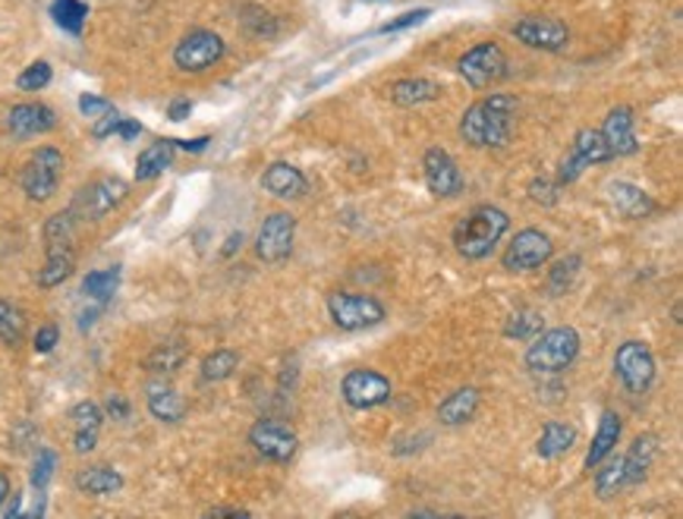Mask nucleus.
<instances>
[{
  "instance_id": "2f4dec72",
  "label": "nucleus",
  "mask_w": 683,
  "mask_h": 519,
  "mask_svg": "<svg viewBox=\"0 0 683 519\" xmlns=\"http://www.w3.org/2000/svg\"><path fill=\"white\" fill-rule=\"evenodd\" d=\"M240 369V352L237 350H215L208 352L202 359V366H199V371H202V381H208V385H218V381H227L234 371Z\"/></svg>"
},
{
  "instance_id": "09e8293b",
  "label": "nucleus",
  "mask_w": 683,
  "mask_h": 519,
  "mask_svg": "<svg viewBox=\"0 0 683 519\" xmlns=\"http://www.w3.org/2000/svg\"><path fill=\"white\" fill-rule=\"evenodd\" d=\"M111 108H113L111 101H105V98H98V94H82V98H79V111L86 113L89 120L101 117V113L111 111Z\"/></svg>"
},
{
  "instance_id": "9d476101",
  "label": "nucleus",
  "mask_w": 683,
  "mask_h": 519,
  "mask_svg": "<svg viewBox=\"0 0 683 519\" xmlns=\"http://www.w3.org/2000/svg\"><path fill=\"white\" fill-rule=\"evenodd\" d=\"M127 192H130V186L123 183L120 177H101V180H92V183L82 186L76 192L70 211L79 221H101L105 214H111L113 208L123 204Z\"/></svg>"
},
{
  "instance_id": "6ab92c4d",
  "label": "nucleus",
  "mask_w": 683,
  "mask_h": 519,
  "mask_svg": "<svg viewBox=\"0 0 683 519\" xmlns=\"http://www.w3.org/2000/svg\"><path fill=\"white\" fill-rule=\"evenodd\" d=\"M605 192H608L611 208H614L617 214L630 218V221H643V218H649V214H655V211H659V204H655V199L649 196L646 189H640V186H633V183H624V180L611 183Z\"/></svg>"
},
{
  "instance_id": "5fc2aeb1",
  "label": "nucleus",
  "mask_w": 683,
  "mask_h": 519,
  "mask_svg": "<svg viewBox=\"0 0 683 519\" xmlns=\"http://www.w3.org/2000/svg\"><path fill=\"white\" fill-rule=\"evenodd\" d=\"M208 136H199V139H174V149H184V151H192V154H199V151L208 149Z\"/></svg>"
},
{
  "instance_id": "f704fd0d",
  "label": "nucleus",
  "mask_w": 683,
  "mask_h": 519,
  "mask_svg": "<svg viewBox=\"0 0 683 519\" xmlns=\"http://www.w3.org/2000/svg\"><path fill=\"white\" fill-rule=\"evenodd\" d=\"M76 223H79V218H76L70 208L51 214L48 223H44V246H48V249H51V246H73Z\"/></svg>"
},
{
  "instance_id": "20e7f679",
  "label": "nucleus",
  "mask_w": 683,
  "mask_h": 519,
  "mask_svg": "<svg viewBox=\"0 0 683 519\" xmlns=\"http://www.w3.org/2000/svg\"><path fill=\"white\" fill-rule=\"evenodd\" d=\"M63 168H67L63 151L55 149V146H41V149L32 151V158L22 164L19 186H22V192H26L32 202H48V199H55L57 189H60Z\"/></svg>"
},
{
  "instance_id": "2eb2a0df",
  "label": "nucleus",
  "mask_w": 683,
  "mask_h": 519,
  "mask_svg": "<svg viewBox=\"0 0 683 519\" xmlns=\"http://www.w3.org/2000/svg\"><path fill=\"white\" fill-rule=\"evenodd\" d=\"M249 445L256 447V453L271 460V463H290L296 457L299 438L290 426L277 422V419H259L249 428Z\"/></svg>"
},
{
  "instance_id": "3c124183",
  "label": "nucleus",
  "mask_w": 683,
  "mask_h": 519,
  "mask_svg": "<svg viewBox=\"0 0 683 519\" xmlns=\"http://www.w3.org/2000/svg\"><path fill=\"white\" fill-rule=\"evenodd\" d=\"M189 113H192V104H189L186 98H177V101H170V108H167V120L184 123V120H189Z\"/></svg>"
},
{
  "instance_id": "473e14b6",
  "label": "nucleus",
  "mask_w": 683,
  "mask_h": 519,
  "mask_svg": "<svg viewBox=\"0 0 683 519\" xmlns=\"http://www.w3.org/2000/svg\"><path fill=\"white\" fill-rule=\"evenodd\" d=\"M117 287H120V268H101V271H89V275L82 278V293H86V299L101 302V306L117 293Z\"/></svg>"
},
{
  "instance_id": "a211bd4d",
  "label": "nucleus",
  "mask_w": 683,
  "mask_h": 519,
  "mask_svg": "<svg viewBox=\"0 0 683 519\" xmlns=\"http://www.w3.org/2000/svg\"><path fill=\"white\" fill-rule=\"evenodd\" d=\"M602 136H605V146L611 149V158L636 154L640 151V139H636V113H633V108L621 104V108L608 111Z\"/></svg>"
},
{
  "instance_id": "f8f14e48",
  "label": "nucleus",
  "mask_w": 683,
  "mask_h": 519,
  "mask_svg": "<svg viewBox=\"0 0 683 519\" xmlns=\"http://www.w3.org/2000/svg\"><path fill=\"white\" fill-rule=\"evenodd\" d=\"M340 393H344V403L350 409H375L388 403L394 397V388H390V381L382 371L353 369L344 375Z\"/></svg>"
},
{
  "instance_id": "7ed1b4c3",
  "label": "nucleus",
  "mask_w": 683,
  "mask_h": 519,
  "mask_svg": "<svg viewBox=\"0 0 683 519\" xmlns=\"http://www.w3.org/2000/svg\"><path fill=\"white\" fill-rule=\"evenodd\" d=\"M580 356V335L576 328H552V331H538L526 350V369L533 375H557V371L571 369Z\"/></svg>"
},
{
  "instance_id": "aec40b11",
  "label": "nucleus",
  "mask_w": 683,
  "mask_h": 519,
  "mask_svg": "<svg viewBox=\"0 0 683 519\" xmlns=\"http://www.w3.org/2000/svg\"><path fill=\"white\" fill-rule=\"evenodd\" d=\"M261 186H265V192H271L275 199H287V202H290V199H303V196L309 192V180L303 177V170L287 164V161L268 164L265 173H261Z\"/></svg>"
},
{
  "instance_id": "b1692460",
  "label": "nucleus",
  "mask_w": 683,
  "mask_h": 519,
  "mask_svg": "<svg viewBox=\"0 0 683 519\" xmlns=\"http://www.w3.org/2000/svg\"><path fill=\"white\" fill-rule=\"evenodd\" d=\"M621 431H624V426H621V416L614 412V409H605L602 412V419H598V428H595V438H592L590 450H586V460H583V469H595V466L602 463L608 453H614V447H617V441H621Z\"/></svg>"
},
{
  "instance_id": "4be33fe9",
  "label": "nucleus",
  "mask_w": 683,
  "mask_h": 519,
  "mask_svg": "<svg viewBox=\"0 0 683 519\" xmlns=\"http://www.w3.org/2000/svg\"><path fill=\"white\" fill-rule=\"evenodd\" d=\"M442 94V82L425 79V76H409V79H397L388 86V98L397 108H423V104L438 101Z\"/></svg>"
},
{
  "instance_id": "4d7b16f0",
  "label": "nucleus",
  "mask_w": 683,
  "mask_h": 519,
  "mask_svg": "<svg viewBox=\"0 0 683 519\" xmlns=\"http://www.w3.org/2000/svg\"><path fill=\"white\" fill-rule=\"evenodd\" d=\"M242 242V233H234L230 240H227V246H224V256H234L237 252V246Z\"/></svg>"
},
{
  "instance_id": "1a4fd4ad",
  "label": "nucleus",
  "mask_w": 683,
  "mask_h": 519,
  "mask_svg": "<svg viewBox=\"0 0 683 519\" xmlns=\"http://www.w3.org/2000/svg\"><path fill=\"white\" fill-rule=\"evenodd\" d=\"M614 375L627 393H646L655 381V356L643 340H624L614 352Z\"/></svg>"
},
{
  "instance_id": "6e6552de",
  "label": "nucleus",
  "mask_w": 683,
  "mask_h": 519,
  "mask_svg": "<svg viewBox=\"0 0 683 519\" xmlns=\"http://www.w3.org/2000/svg\"><path fill=\"white\" fill-rule=\"evenodd\" d=\"M605 161H614V158H611V149L605 146L602 130L583 127V130L573 136L567 158L557 164V186L576 183V180L583 177V170H590L592 164H605Z\"/></svg>"
},
{
  "instance_id": "5701e85b",
  "label": "nucleus",
  "mask_w": 683,
  "mask_h": 519,
  "mask_svg": "<svg viewBox=\"0 0 683 519\" xmlns=\"http://www.w3.org/2000/svg\"><path fill=\"white\" fill-rule=\"evenodd\" d=\"M655 457H659V435H652V431L636 435L633 445H630L627 457H624V482H627V488H633V485H640L646 479L649 472H652Z\"/></svg>"
},
{
  "instance_id": "37998d69",
  "label": "nucleus",
  "mask_w": 683,
  "mask_h": 519,
  "mask_svg": "<svg viewBox=\"0 0 683 519\" xmlns=\"http://www.w3.org/2000/svg\"><path fill=\"white\" fill-rule=\"evenodd\" d=\"M249 13H253V19H242V26H246V32L256 38H265V36H275V19L268 17L265 10H259V7H249Z\"/></svg>"
},
{
  "instance_id": "39448f33",
  "label": "nucleus",
  "mask_w": 683,
  "mask_h": 519,
  "mask_svg": "<svg viewBox=\"0 0 683 519\" xmlns=\"http://www.w3.org/2000/svg\"><path fill=\"white\" fill-rule=\"evenodd\" d=\"M328 316L340 328V331H369V328H378L385 318H388V309L382 306V299L369 297V293H347V290H337L328 297Z\"/></svg>"
},
{
  "instance_id": "de8ad7c7",
  "label": "nucleus",
  "mask_w": 683,
  "mask_h": 519,
  "mask_svg": "<svg viewBox=\"0 0 683 519\" xmlns=\"http://www.w3.org/2000/svg\"><path fill=\"white\" fill-rule=\"evenodd\" d=\"M529 196L538 204H554L557 202V183H552V180H533L529 183Z\"/></svg>"
},
{
  "instance_id": "393cba45",
  "label": "nucleus",
  "mask_w": 683,
  "mask_h": 519,
  "mask_svg": "<svg viewBox=\"0 0 683 519\" xmlns=\"http://www.w3.org/2000/svg\"><path fill=\"white\" fill-rule=\"evenodd\" d=\"M479 403H482V393L476 388L454 390L451 397H444V403L438 407V422H442V426H451V428L466 426V422H473V419H476Z\"/></svg>"
},
{
  "instance_id": "423d86ee",
  "label": "nucleus",
  "mask_w": 683,
  "mask_h": 519,
  "mask_svg": "<svg viewBox=\"0 0 683 519\" xmlns=\"http://www.w3.org/2000/svg\"><path fill=\"white\" fill-rule=\"evenodd\" d=\"M507 54L501 48L498 41H479L473 44L466 54H461L457 60V73L466 79L469 89H492L498 86L501 79L507 76Z\"/></svg>"
},
{
  "instance_id": "cd10ccee",
  "label": "nucleus",
  "mask_w": 683,
  "mask_h": 519,
  "mask_svg": "<svg viewBox=\"0 0 683 519\" xmlns=\"http://www.w3.org/2000/svg\"><path fill=\"white\" fill-rule=\"evenodd\" d=\"M573 445H576V428L571 422H548V426L542 428V435H538L536 453L542 460H557Z\"/></svg>"
},
{
  "instance_id": "79ce46f5",
  "label": "nucleus",
  "mask_w": 683,
  "mask_h": 519,
  "mask_svg": "<svg viewBox=\"0 0 683 519\" xmlns=\"http://www.w3.org/2000/svg\"><path fill=\"white\" fill-rule=\"evenodd\" d=\"M432 17V10L428 7H423V10H409V13H400L397 19H390V22H385L378 32L382 36H388V32H400V29H413V26H423L425 19Z\"/></svg>"
},
{
  "instance_id": "f3484780",
  "label": "nucleus",
  "mask_w": 683,
  "mask_h": 519,
  "mask_svg": "<svg viewBox=\"0 0 683 519\" xmlns=\"http://www.w3.org/2000/svg\"><path fill=\"white\" fill-rule=\"evenodd\" d=\"M7 130L13 139H36V136L57 130V113L41 101H26L7 113Z\"/></svg>"
},
{
  "instance_id": "a18cd8bd",
  "label": "nucleus",
  "mask_w": 683,
  "mask_h": 519,
  "mask_svg": "<svg viewBox=\"0 0 683 519\" xmlns=\"http://www.w3.org/2000/svg\"><path fill=\"white\" fill-rule=\"evenodd\" d=\"M117 127H120V113H117V108H111V111H105L101 117H95L92 136L95 139H108V136L117 132Z\"/></svg>"
},
{
  "instance_id": "864d4df0",
  "label": "nucleus",
  "mask_w": 683,
  "mask_h": 519,
  "mask_svg": "<svg viewBox=\"0 0 683 519\" xmlns=\"http://www.w3.org/2000/svg\"><path fill=\"white\" fill-rule=\"evenodd\" d=\"M142 132V123L139 120H130V117H120V127H117V136L123 139V142H132L136 136Z\"/></svg>"
},
{
  "instance_id": "6e6d98bb",
  "label": "nucleus",
  "mask_w": 683,
  "mask_h": 519,
  "mask_svg": "<svg viewBox=\"0 0 683 519\" xmlns=\"http://www.w3.org/2000/svg\"><path fill=\"white\" fill-rule=\"evenodd\" d=\"M7 498H10V479H7V476L0 472V510H3Z\"/></svg>"
},
{
  "instance_id": "72a5a7b5",
  "label": "nucleus",
  "mask_w": 683,
  "mask_h": 519,
  "mask_svg": "<svg viewBox=\"0 0 683 519\" xmlns=\"http://www.w3.org/2000/svg\"><path fill=\"white\" fill-rule=\"evenodd\" d=\"M51 19H55L63 32L79 36L82 26H86V19H89V7H86L82 0H55V3H51Z\"/></svg>"
},
{
  "instance_id": "0eeeda50",
  "label": "nucleus",
  "mask_w": 683,
  "mask_h": 519,
  "mask_svg": "<svg viewBox=\"0 0 683 519\" xmlns=\"http://www.w3.org/2000/svg\"><path fill=\"white\" fill-rule=\"evenodd\" d=\"M227 54V44L218 32L211 29H192L189 36H184L174 48V67L180 73H205L215 63H221Z\"/></svg>"
},
{
  "instance_id": "7c9ffc66",
  "label": "nucleus",
  "mask_w": 683,
  "mask_h": 519,
  "mask_svg": "<svg viewBox=\"0 0 683 519\" xmlns=\"http://www.w3.org/2000/svg\"><path fill=\"white\" fill-rule=\"evenodd\" d=\"M186 356L189 352H186L184 343H161V347H155V350L148 352L146 369L151 375H158V378H165V375H174V371L184 369Z\"/></svg>"
},
{
  "instance_id": "ea45409f",
  "label": "nucleus",
  "mask_w": 683,
  "mask_h": 519,
  "mask_svg": "<svg viewBox=\"0 0 683 519\" xmlns=\"http://www.w3.org/2000/svg\"><path fill=\"white\" fill-rule=\"evenodd\" d=\"M70 419H73L76 431H101V422H105V409L92 403V400H82L70 409Z\"/></svg>"
},
{
  "instance_id": "8fccbe9b",
  "label": "nucleus",
  "mask_w": 683,
  "mask_h": 519,
  "mask_svg": "<svg viewBox=\"0 0 683 519\" xmlns=\"http://www.w3.org/2000/svg\"><path fill=\"white\" fill-rule=\"evenodd\" d=\"M98 435H101V431H76L73 435L76 453H92L95 447H98Z\"/></svg>"
},
{
  "instance_id": "bb28decb",
  "label": "nucleus",
  "mask_w": 683,
  "mask_h": 519,
  "mask_svg": "<svg viewBox=\"0 0 683 519\" xmlns=\"http://www.w3.org/2000/svg\"><path fill=\"white\" fill-rule=\"evenodd\" d=\"M76 271V252L73 246H51L48 249V259L38 271V287L51 290V287H60L63 280H70V275Z\"/></svg>"
},
{
  "instance_id": "dca6fc26",
  "label": "nucleus",
  "mask_w": 683,
  "mask_h": 519,
  "mask_svg": "<svg viewBox=\"0 0 683 519\" xmlns=\"http://www.w3.org/2000/svg\"><path fill=\"white\" fill-rule=\"evenodd\" d=\"M423 177L428 192L438 196V199H454V196H461L463 189H466V180H463L457 161L442 146H432L423 154Z\"/></svg>"
},
{
  "instance_id": "c85d7f7f",
  "label": "nucleus",
  "mask_w": 683,
  "mask_h": 519,
  "mask_svg": "<svg viewBox=\"0 0 683 519\" xmlns=\"http://www.w3.org/2000/svg\"><path fill=\"white\" fill-rule=\"evenodd\" d=\"M174 139H158L155 146H148L142 154H139V161H136V180L139 183H146V180H155V177H161L170 164H174Z\"/></svg>"
},
{
  "instance_id": "c03bdc74",
  "label": "nucleus",
  "mask_w": 683,
  "mask_h": 519,
  "mask_svg": "<svg viewBox=\"0 0 683 519\" xmlns=\"http://www.w3.org/2000/svg\"><path fill=\"white\" fill-rule=\"evenodd\" d=\"M105 416H111L113 422H130L132 416V407L127 397H120V393H111L108 397V403H105Z\"/></svg>"
},
{
  "instance_id": "c756f323",
  "label": "nucleus",
  "mask_w": 683,
  "mask_h": 519,
  "mask_svg": "<svg viewBox=\"0 0 683 519\" xmlns=\"http://www.w3.org/2000/svg\"><path fill=\"white\" fill-rule=\"evenodd\" d=\"M595 472V495H598V501H611V498H617L624 488H627V482H624V457H605L602 463L592 469Z\"/></svg>"
},
{
  "instance_id": "49530a36",
  "label": "nucleus",
  "mask_w": 683,
  "mask_h": 519,
  "mask_svg": "<svg viewBox=\"0 0 683 519\" xmlns=\"http://www.w3.org/2000/svg\"><path fill=\"white\" fill-rule=\"evenodd\" d=\"M57 340H60V328L57 325H41L36 337H32V347H36V352H51L57 347Z\"/></svg>"
},
{
  "instance_id": "9b49d317",
  "label": "nucleus",
  "mask_w": 683,
  "mask_h": 519,
  "mask_svg": "<svg viewBox=\"0 0 683 519\" xmlns=\"http://www.w3.org/2000/svg\"><path fill=\"white\" fill-rule=\"evenodd\" d=\"M554 256V242L548 233H542L536 227L529 230H519L517 237L511 240L507 252L501 256V265L514 275H526V271H536L542 265H548Z\"/></svg>"
},
{
  "instance_id": "4c0bfd02",
  "label": "nucleus",
  "mask_w": 683,
  "mask_h": 519,
  "mask_svg": "<svg viewBox=\"0 0 683 519\" xmlns=\"http://www.w3.org/2000/svg\"><path fill=\"white\" fill-rule=\"evenodd\" d=\"M580 268H583L580 256H567V259L554 261V268L548 271V293L552 297H564L573 287V280L580 278Z\"/></svg>"
},
{
  "instance_id": "f257e3e1",
  "label": "nucleus",
  "mask_w": 683,
  "mask_h": 519,
  "mask_svg": "<svg viewBox=\"0 0 683 519\" xmlns=\"http://www.w3.org/2000/svg\"><path fill=\"white\" fill-rule=\"evenodd\" d=\"M517 111L514 94H488L466 108L461 117V139L473 149H504L517 130Z\"/></svg>"
},
{
  "instance_id": "4468645a",
  "label": "nucleus",
  "mask_w": 683,
  "mask_h": 519,
  "mask_svg": "<svg viewBox=\"0 0 683 519\" xmlns=\"http://www.w3.org/2000/svg\"><path fill=\"white\" fill-rule=\"evenodd\" d=\"M296 240V218L290 211H271L259 227V237H256V256L265 265H277L294 252Z\"/></svg>"
},
{
  "instance_id": "58836bf2",
  "label": "nucleus",
  "mask_w": 683,
  "mask_h": 519,
  "mask_svg": "<svg viewBox=\"0 0 683 519\" xmlns=\"http://www.w3.org/2000/svg\"><path fill=\"white\" fill-rule=\"evenodd\" d=\"M51 79H55L51 63H48V60H36V63H29V67L19 73L17 86L22 89V92H41V89H48V86H51Z\"/></svg>"
},
{
  "instance_id": "412c9836",
  "label": "nucleus",
  "mask_w": 683,
  "mask_h": 519,
  "mask_svg": "<svg viewBox=\"0 0 683 519\" xmlns=\"http://www.w3.org/2000/svg\"><path fill=\"white\" fill-rule=\"evenodd\" d=\"M146 407L148 412H151L158 422H165V426H177V422H184L186 419L184 393L174 388V385H167V381H151V385H148Z\"/></svg>"
},
{
  "instance_id": "f03ea898",
  "label": "nucleus",
  "mask_w": 683,
  "mask_h": 519,
  "mask_svg": "<svg viewBox=\"0 0 683 519\" xmlns=\"http://www.w3.org/2000/svg\"><path fill=\"white\" fill-rule=\"evenodd\" d=\"M507 230H511L507 211H501L498 204H479L457 223L454 246L466 261H482L492 256V249L504 240Z\"/></svg>"
},
{
  "instance_id": "603ef678",
  "label": "nucleus",
  "mask_w": 683,
  "mask_h": 519,
  "mask_svg": "<svg viewBox=\"0 0 683 519\" xmlns=\"http://www.w3.org/2000/svg\"><path fill=\"white\" fill-rule=\"evenodd\" d=\"M205 517H211V519H246V517H253L249 510H242V507H211Z\"/></svg>"
},
{
  "instance_id": "a878e982",
  "label": "nucleus",
  "mask_w": 683,
  "mask_h": 519,
  "mask_svg": "<svg viewBox=\"0 0 683 519\" xmlns=\"http://www.w3.org/2000/svg\"><path fill=\"white\" fill-rule=\"evenodd\" d=\"M76 488L89 498H108L123 488V476L113 466H89L76 472Z\"/></svg>"
},
{
  "instance_id": "e433bc0d",
  "label": "nucleus",
  "mask_w": 683,
  "mask_h": 519,
  "mask_svg": "<svg viewBox=\"0 0 683 519\" xmlns=\"http://www.w3.org/2000/svg\"><path fill=\"white\" fill-rule=\"evenodd\" d=\"M545 318L536 309H517L514 316L507 318V328H504V337L507 340H533V337L542 331Z\"/></svg>"
},
{
  "instance_id": "c9c22d12",
  "label": "nucleus",
  "mask_w": 683,
  "mask_h": 519,
  "mask_svg": "<svg viewBox=\"0 0 683 519\" xmlns=\"http://www.w3.org/2000/svg\"><path fill=\"white\" fill-rule=\"evenodd\" d=\"M22 337H26V316L19 312L10 299L0 297V343L19 347Z\"/></svg>"
},
{
  "instance_id": "a19ab883",
  "label": "nucleus",
  "mask_w": 683,
  "mask_h": 519,
  "mask_svg": "<svg viewBox=\"0 0 683 519\" xmlns=\"http://www.w3.org/2000/svg\"><path fill=\"white\" fill-rule=\"evenodd\" d=\"M55 469H57L55 450H38L36 463H32V488L44 491L48 482H51V476H55Z\"/></svg>"
},
{
  "instance_id": "ddd939ff",
  "label": "nucleus",
  "mask_w": 683,
  "mask_h": 519,
  "mask_svg": "<svg viewBox=\"0 0 683 519\" xmlns=\"http://www.w3.org/2000/svg\"><path fill=\"white\" fill-rule=\"evenodd\" d=\"M511 32L519 44L533 51H545V54H561L571 44V29L554 17H523Z\"/></svg>"
}]
</instances>
